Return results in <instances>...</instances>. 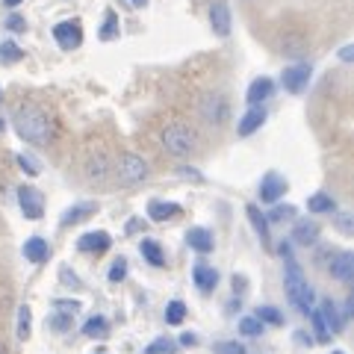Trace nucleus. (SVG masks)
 <instances>
[{"mask_svg":"<svg viewBox=\"0 0 354 354\" xmlns=\"http://www.w3.org/2000/svg\"><path fill=\"white\" fill-rule=\"evenodd\" d=\"M15 130L18 136L30 142V145H48L53 139V121L36 104H21L15 109Z\"/></svg>","mask_w":354,"mask_h":354,"instance_id":"1","label":"nucleus"},{"mask_svg":"<svg viewBox=\"0 0 354 354\" xmlns=\"http://www.w3.org/2000/svg\"><path fill=\"white\" fill-rule=\"evenodd\" d=\"M283 286H286V295H290V301L301 310V313H310L313 310V290H310V283L304 278L301 266H298L292 257L286 260V269H283Z\"/></svg>","mask_w":354,"mask_h":354,"instance_id":"2","label":"nucleus"},{"mask_svg":"<svg viewBox=\"0 0 354 354\" xmlns=\"http://www.w3.org/2000/svg\"><path fill=\"white\" fill-rule=\"evenodd\" d=\"M162 148L171 153V157H189L198 148V136L192 127L186 124H169L162 130Z\"/></svg>","mask_w":354,"mask_h":354,"instance_id":"3","label":"nucleus"},{"mask_svg":"<svg viewBox=\"0 0 354 354\" xmlns=\"http://www.w3.org/2000/svg\"><path fill=\"white\" fill-rule=\"evenodd\" d=\"M115 174L121 186H139L148 177V162L139 153H121L115 162Z\"/></svg>","mask_w":354,"mask_h":354,"instance_id":"4","label":"nucleus"},{"mask_svg":"<svg viewBox=\"0 0 354 354\" xmlns=\"http://www.w3.org/2000/svg\"><path fill=\"white\" fill-rule=\"evenodd\" d=\"M53 39H57V44H59L62 50L80 48V41H83V27H80V21H77V18L59 21V24L53 27Z\"/></svg>","mask_w":354,"mask_h":354,"instance_id":"5","label":"nucleus"},{"mask_svg":"<svg viewBox=\"0 0 354 354\" xmlns=\"http://www.w3.org/2000/svg\"><path fill=\"white\" fill-rule=\"evenodd\" d=\"M18 204H21L24 218H30V221H39L44 216V198H41L39 189H32V186H21L18 189Z\"/></svg>","mask_w":354,"mask_h":354,"instance_id":"6","label":"nucleus"},{"mask_svg":"<svg viewBox=\"0 0 354 354\" xmlns=\"http://www.w3.org/2000/svg\"><path fill=\"white\" fill-rule=\"evenodd\" d=\"M281 83H283V88H286V92H292V95H301L304 88H307V83H310V65H307V62L290 65V68L283 71Z\"/></svg>","mask_w":354,"mask_h":354,"instance_id":"7","label":"nucleus"},{"mask_svg":"<svg viewBox=\"0 0 354 354\" xmlns=\"http://www.w3.org/2000/svg\"><path fill=\"white\" fill-rule=\"evenodd\" d=\"M283 192H286V180L278 174V171H269L260 180V201H266V204H278L281 198H283Z\"/></svg>","mask_w":354,"mask_h":354,"instance_id":"8","label":"nucleus"},{"mask_svg":"<svg viewBox=\"0 0 354 354\" xmlns=\"http://www.w3.org/2000/svg\"><path fill=\"white\" fill-rule=\"evenodd\" d=\"M227 101L221 95H207L201 101V115L209 121V124H225L227 121Z\"/></svg>","mask_w":354,"mask_h":354,"instance_id":"9","label":"nucleus"},{"mask_svg":"<svg viewBox=\"0 0 354 354\" xmlns=\"http://www.w3.org/2000/svg\"><path fill=\"white\" fill-rule=\"evenodd\" d=\"M209 27H213V32L221 39L230 32V6L225 0H216V3L209 6Z\"/></svg>","mask_w":354,"mask_h":354,"instance_id":"10","label":"nucleus"},{"mask_svg":"<svg viewBox=\"0 0 354 354\" xmlns=\"http://www.w3.org/2000/svg\"><path fill=\"white\" fill-rule=\"evenodd\" d=\"M330 274H334L337 281H351L354 278V254L351 251H339V254H330Z\"/></svg>","mask_w":354,"mask_h":354,"instance_id":"11","label":"nucleus"},{"mask_svg":"<svg viewBox=\"0 0 354 354\" xmlns=\"http://www.w3.org/2000/svg\"><path fill=\"white\" fill-rule=\"evenodd\" d=\"M109 245H113V239H109V234H104V230H92V234H83L77 239V248L83 254H104Z\"/></svg>","mask_w":354,"mask_h":354,"instance_id":"12","label":"nucleus"},{"mask_svg":"<svg viewBox=\"0 0 354 354\" xmlns=\"http://www.w3.org/2000/svg\"><path fill=\"white\" fill-rule=\"evenodd\" d=\"M263 121H266V109L263 106H251L248 113L239 118V124H236L239 136H251V133H257L263 127Z\"/></svg>","mask_w":354,"mask_h":354,"instance_id":"13","label":"nucleus"},{"mask_svg":"<svg viewBox=\"0 0 354 354\" xmlns=\"http://www.w3.org/2000/svg\"><path fill=\"white\" fill-rule=\"evenodd\" d=\"M86 177H88V183H104L109 177V160L104 153H95V157L86 160Z\"/></svg>","mask_w":354,"mask_h":354,"instance_id":"14","label":"nucleus"},{"mask_svg":"<svg viewBox=\"0 0 354 354\" xmlns=\"http://www.w3.org/2000/svg\"><path fill=\"white\" fill-rule=\"evenodd\" d=\"M192 278H195V286H198L201 292H213V290H216V283H218V272L213 269V266L198 263L195 269H192Z\"/></svg>","mask_w":354,"mask_h":354,"instance_id":"15","label":"nucleus"},{"mask_svg":"<svg viewBox=\"0 0 354 354\" xmlns=\"http://www.w3.org/2000/svg\"><path fill=\"white\" fill-rule=\"evenodd\" d=\"M274 92V83L269 80V77H257L251 86H248V95H245V101L251 104V106H260L266 97H269Z\"/></svg>","mask_w":354,"mask_h":354,"instance_id":"16","label":"nucleus"},{"mask_svg":"<svg viewBox=\"0 0 354 354\" xmlns=\"http://www.w3.org/2000/svg\"><path fill=\"white\" fill-rule=\"evenodd\" d=\"M24 257L30 263H44L50 257V245H48V239H41V236H30L24 242Z\"/></svg>","mask_w":354,"mask_h":354,"instance_id":"17","label":"nucleus"},{"mask_svg":"<svg viewBox=\"0 0 354 354\" xmlns=\"http://www.w3.org/2000/svg\"><path fill=\"white\" fill-rule=\"evenodd\" d=\"M186 242H189V248H195L198 254H209V251H213V234H209L207 227L186 230Z\"/></svg>","mask_w":354,"mask_h":354,"instance_id":"18","label":"nucleus"},{"mask_svg":"<svg viewBox=\"0 0 354 354\" xmlns=\"http://www.w3.org/2000/svg\"><path fill=\"white\" fill-rule=\"evenodd\" d=\"M292 239L298 242V245H316L319 239V225L316 221H295V230H292Z\"/></svg>","mask_w":354,"mask_h":354,"instance_id":"19","label":"nucleus"},{"mask_svg":"<svg viewBox=\"0 0 354 354\" xmlns=\"http://www.w3.org/2000/svg\"><path fill=\"white\" fill-rule=\"evenodd\" d=\"M281 53L290 59H301L307 53V41L301 36H295V32H286V36L281 39Z\"/></svg>","mask_w":354,"mask_h":354,"instance_id":"20","label":"nucleus"},{"mask_svg":"<svg viewBox=\"0 0 354 354\" xmlns=\"http://www.w3.org/2000/svg\"><path fill=\"white\" fill-rule=\"evenodd\" d=\"M319 316H322V322L328 325L330 334H339V330H342V316L337 313V304L330 301V298H325V301H322V307H319Z\"/></svg>","mask_w":354,"mask_h":354,"instance_id":"21","label":"nucleus"},{"mask_svg":"<svg viewBox=\"0 0 354 354\" xmlns=\"http://www.w3.org/2000/svg\"><path fill=\"white\" fill-rule=\"evenodd\" d=\"M177 213H180V207H177L174 201H151V204H148V216H151L153 221H169V218H174Z\"/></svg>","mask_w":354,"mask_h":354,"instance_id":"22","label":"nucleus"},{"mask_svg":"<svg viewBox=\"0 0 354 354\" xmlns=\"http://www.w3.org/2000/svg\"><path fill=\"white\" fill-rule=\"evenodd\" d=\"M95 204H77V207H71V209H65L62 213V218H59V225L62 227H68V225H77V221H83V218H88V216H95Z\"/></svg>","mask_w":354,"mask_h":354,"instance_id":"23","label":"nucleus"},{"mask_svg":"<svg viewBox=\"0 0 354 354\" xmlns=\"http://www.w3.org/2000/svg\"><path fill=\"white\" fill-rule=\"evenodd\" d=\"M83 334L92 339H104V337H109V322L104 316H88L83 325Z\"/></svg>","mask_w":354,"mask_h":354,"instance_id":"24","label":"nucleus"},{"mask_svg":"<svg viewBox=\"0 0 354 354\" xmlns=\"http://www.w3.org/2000/svg\"><path fill=\"white\" fill-rule=\"evenodd\" d=\"M139 251H142V257H145L151 266H165V254H162V248H160V242H153V239H142V245H139Z\"/></svg>","mask_w":354,"mask_h":354,"instance_id":"25","label":"nucleus"},{"mask_svg":"<svg viewBox=\"0 0 354 354\" xmlns=\"http://www.w3.org/2000/svg\"><path fill=\"white\" fill-rule=\"evenodd\" d=\"M245 213H248V218H251V225H254V230L260 234V239H263V245H269V221H266V216L260 213L254 204H248L245 207Z\"/></svg>","mask_w":354,"mask_h":354,"instance_id":"26","label":"nucleus"},{"mask_svg":"<svg viewBox=\"0 0 354 354\" xmlns=\"http://www.w3.org/2000/svg\"><path fill=\"white\" fill-rule=\"evenodd\" d=\"M307 209H310V213H334L337 201H334V198H330L328 192H316V195L307 201Z\"/></svg>","mask_w":354,"mask_h":354,"instance_id":"27","label":"nucleus"},{"mask_svg":"<svg viewBox=\"0 0 354 354\" xmlns=\"http://www.w3.org/2000/svg\"><path fill=\"white\" fill-rule=\"evenodd\" d=\"M30 325H32V310L27 304H21L18 307V330H15L18 339H24V342L30 339V330H32Z\"/></svg>","mask_w":354,"mask_h":354,"instance_id":"28","label":"nucleus"},{"mask_svg":"<svg viewBox=\"0 0 354 354\" xmlns=\"http://www.w3.org/2000/svg\"><path fill=\"white\" fill-rule=\"evenodd\" d=\"M115 36H118V15L113 12V9H106L104 27H101V39H104V41H113Z\"/></svg>","mask_w":354,"mask_h":354,"instance_id":"29","label":"nucleus"},{"mask_svg":"<svg viewBox=\"0 0 354 354\" xmlns=\"http://www.w3.org/2000/svg\"><path fill=\"white\" fill-rule=\"evenodd\" d=\"M21 57H24V50H21L15 41H0V62H9V65H12V62H18Z\"/></svg>","mask_w":354,"mask_h":354,"instance_id":"30","label":"nucleus"},{"mask_svg":"<svg viewBox=\"0 0 354 354\" xmlns=\"http://www.w3.org/2000/svg\"><path fill=\"white\" fill-rule=\"evenodd\" d=\"M186 319V304L183 301H171L165 307V325H180Z\"/></svg>","mask_w":354,"mask_h":354,"instance_id":"31","label":"nucleus"},{"mask_svg":"<svg viewBox=\"0 0 354 354\" xmlns=\"http://www.w3.org/2000/svg\"><path fill=\"white\" fill-rule=\"evenodd\" d=\"M260 330H263V322L257 316H245L239 322V334H245V337H260Z\"/></svg>","mask_w":354,"mask_h":354,"instance_id":"32","label":"nucleus"},{"mask_svg":"<svg viewBox=\"0 0 354 354\" xmlns=\"http://www.w3.org/2000/svg\"><path fill=\"white\" fill-rule=\"evenodd\" d=\"M310 322H313V330H316V339H319V342H328V339H330V330H328V325L322 322L319 310H310Z\"/></svg>","mask_w":354,"mask_h":354,"instance_id":"33","label":"nucleus"},{"mask_svg":"<svg viewBox=\"0 0 354 354\" xmlns=\"http://www.w3.org/2000/svg\"><path fill=\"white\" fill-rule=\"evenodd\" d=\"M292 216H295V207L292 204H278L269 216H266V221H290Z\"/></svg>","mask_w":354,"mask_h":354,"instance_id":"34","label":"nucleus"},{"mask_svg":"<svg viewBox=\"0 0 354 354\" xmlns=\"http://www.w3.org/2000/svg\"><path fill=\"white\" fill-rule=\"evenodd\" d=\"M257 319H260V322H266V325H283V316L274 307H260L257 310Z\"/></svg>","mask_w":354,"mask_h":354,"instance_id":"35","label":"nucleus"},{"mask_svg":"<svg viewBox=\"0 0 354 354\" xmlns=\"http://www.w3.org/2000/svg\"><path fill=\"white\" fill-rule=\"evenodd\" d=\"M124 278H127V260H124V257H118L113 266H109V281H113V283H121Z\"/></svg>","mask_w":354,"mask_h":354,"instance_id":"36","label":"nucleus"},{"mask_svg":"<svg viewBox=\"0 0 354 354\" xmlns=\"http://www.w3.org/2000/svg\"><path fill=\"white\" fill-rule=\"evenodd\" d=\"M174 351H177V348H174L171 339H153L145 354H174Z\"/></svg>","mask_w":354,"mask_h":354,"instance_id":"37","label":"nucleus"},{"mask_svg":"<svg viewBox=\"0 0 354 354\" xmlns=\"http://www.w3.org/2000/svg\"><path fill=\"white\" fill-rule=\"evenodd\" d=\"M216 354H248V351H245V346H242V342L230 339V342H218V346H216Z\"/></svg>","mask_w":354,"mask_h":354,"instance_id":"38","label":"nucleus"},{"mask_svg":"<svg viewBox=\"0 0 354 354\" xmlns=\"http://www.w3.org/2000/svg\"><path fill=\"white\" fill-rule=\"evenodd\" d=\"M50 328L57 330V334H65V330L71 328V316L68 313H57V316L50 319Z\"/></svg>","mask_w":354,"mask_h":354,"instance_id":"39","label":"nucleus"},{"mask_svg":"<svg viewBox=\"0 0 354 354\" xmlns=\"http://www.w3.org/2000/svg\"><path fill=\"white\" fill-rule=\"evenodd\" d=\"M18 165H21V169H24L30 177H36V174H39V165L32 162V157H27V153H18Z\"/></svg>","mask_w":354,"mask_h":354,"instance_id":"40","label":"nucleus"},{"mask_svg":"<svg viewBox=\"0 0 354 354\" xmlns=\"http://www.w3.org/2000/svg\"><path fill=\"white\" fill-rule=\"evenodd\" d=\"M6 30H12V32H24V30H27V21L21 18V15H9V18H6Z\"/></svg>","mask_w":354,"mask_h":354,"instance_id":"41","label":"nucleus"},{"mask_svg":"<svg viewBox=\"0 0 354 354\" xmlns=\"http://www.w3.org/2000/svg\"><path fill=\"white\" fill-rule=\"evenodd\" d=\"M337 227L342 230V234H351V230H354V225H351V216L348 213H337Z\"/></svg>","mask_w":354,"mask_h":354,"instance_id":"42","label":"nucleus"},{"mask_svg":"<svg viewBox=\"0 0 354 354\" xmlns=\"http://www.w3.org/2000/svg\"><path fill=\"white\" fill-rule=\"evenodd\" d=\"M57 310H59V313L74 316L77 310H80V301H65V298H59V301H57Z\"/></svg>","mask_w":354,"mask_h":354,"instance_id":"43","label":"nucleus"},{"mask_svg":"<svg viewBox=\"0 0 354 354\" xmlns=\"http://www.w3.org/2000/svg\"><path fill=\"white\" fill-rule=\"evenodd\" d=\"M180 174H183V177H192V180H204V177L198 174L195 169H189V165H180Z\"/></svg>","mask_w":354,"mask_h":354,"instance_id":"44","label":"nucleus"},{"mask_svg":"<svg viewBox=\"0 0 354 354\" xmlns=\"http://www.w3.org/2000/svg\"><path fill=\"white\" fill-rule=\"evenodd\" d=\"M177 342H180V346H198V337L195 334H180Z\"/></svg>","mask_w":354,"mask_h":354,"instance_id":"45","label":"nucleus"},{"mask_svg":"<svg viewBox=\"0 0 354 354\" xmlns=\"http://www.w3.org/2000/svg\"><path fill=\"white\" fill-rule=\"evenodd\" d=\"M62 281L65 283H71V286H80V281L74 278V272H68V269H62Z\"/></svg>","mask_w":354,"mask_h":354,"instance_id":"46","label":"nucleus"},{"mask_svg":"<svg viewBox=\"0 0 354 354\" xmlns=\"http://www.w3.org/2000/svg\"><path fill=\"white\" fill-rule=\"evenodd\" d=\"M351 50H354V48H351V44H346V48H342V50H339V57H342V59H346V62H348V59H351Z\"/></svg>","mask_w":354,"mask_h":354,"instance_id":"47","label":"nucleus"},{"mask_svg":"<svg viewBox=\"0 0 354 354\" xmlns=\"http://www.w3.org/2000/svg\"><path fill=\"white\" fill-rule=\"evenodd\" d=\"M18 3H24V0H3V6H9V9H15Z\"/></svg>","mask_w":354,"mask_h":354,"instance_id":"48","label":"nucleus"},{"mask_svg":"<svg viewBox=\"0 0 354 354\" xmlns=\"http://www.w3.org/2000/svg\"><path fill=\"white\" fill-rule=\"evenodd\" d=\"M130 3H133V6H145L148 0H130Z\"/></svg>","mask_w":354,"mask_h":354,"instance_id":"49","label":"nucleus"},{"mask_svg":"<svg viewBox=\"0 0 354 354\" xmlns=\"http://www.w3.org/2000/svg\"><path fill=\"white\" fill-rule=\"evenodd\" d=\"M0 354H9V351H6V346H3V342H0Z\"/></svg>","mask_w":354,"mask_h":354,"instance_id":"50","label":"nucleus"},{"mask_svg":"<svg viewBox=\"0 0 354 354\" xmlns=\"http://www.w3.org/2000/svg\"><path fill=\"white\" fill-rule=\"evenodd\" d=\"M3 127H6V121H3V118H0V130H3Z\"/></svg>","mask_w":354,"mask_h":354,"instance_id":"51","label":"nucleus"},{"mask_svg":"<svg viewBox=\"0 0 354 354\" xmlns=\"http://www.w3.org/2000/svg\"><path fill=\"white\" fill-rule=\"evenodd\" d=\"M0 101H3V88H0Z\"/></svg>","mask_w":354,"mask_h":354,"instance_id":"52","label":"nucleus"},{"mask_svg":"<svg viewBox=\"0 0 354 354\" xmlns=\"http://www.w3.org/2000/svg\"><path fill=\"white\" fill-rule=\"evenodd\" d=\"M334 354H342V351H334Z\"/></svg>","mask_w":354,"mask_h":354,"instance_id":"53","label":"nucleus"}]
</instances>
